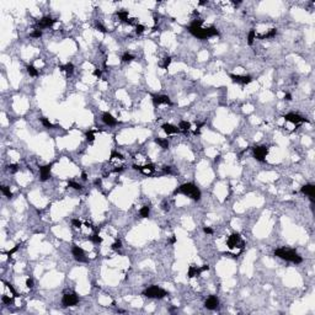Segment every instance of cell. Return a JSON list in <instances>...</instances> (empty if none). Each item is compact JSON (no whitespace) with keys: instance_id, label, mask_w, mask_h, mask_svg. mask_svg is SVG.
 Masks as SVG:
<instances>
[{"instance_id":"1","label":"cell","mask_w":315,"mask_h":315,"mask_svg":"<svg viewBox=\"0 0 315 315\" xmlns=\"http://www.w3.org/2000/svg\"><path fill=\"white\" fill-rule=\"evenodd\" d=\"M188 32L201 39L216 37L219 35V31L216 27H202V26H188Z\"/></svg>"},{"instance_id":"2","label":"cell","mask_w":315,"mask_h":315,"mask_svg":"<svg viewBox=\"0 0 315 315\" xmlns=\"http://www.w3.org/2000/svg\"><path fill=\"white\" fill-rule=\"evenodd\" d=\"M175 193L185 194V196H187V197H190V198L193 199V201H199L201 199V196H202L199 188L196 186L194 183H192V182L183 183V185H181L179 188H176Z\"/></svg>"},{"instance_id":"3","label":"cell","mask_w":315,"mask_h":315,"mask_svg":"<svg viewBox=\"0 0 315 315\" xmlns=\"http://www.w3.org/2000/svg\"><path fill=\"white\" fill-rule=\"evenodd\" d=\"M275 255L279 259L289 261V262H293L295 265L300 264L303 261L302 256H299V254L295 250H292V249H284V247L277 249V250H275Z\"/></svg>"},{"instance_id":"4","label":"cell","mask_w":315,"mask_h":315,"mask_svg":"<svg viewBox=\"0 0 315 315\" xmlns=\"http://www.w3.org/2000/svg\"><path fill=\"white\" fill-rule=\"evenodd\" d=\"M143 295L148 297V298H155V299H163L164 297L168 295V292L165 289L160 288L158 286H152L149 288H147L144 292H143Z\"/></svg>"},{"instance_id":"5","label":"cell","mask_w":315,"mask_h":315,"mask_svg":"<svg viewBox=\"0 0 315 315\" xmlns=\"http://www.w3.org/2000/svg\"><path fill=\"white\" fill-rule=\"evenodd\" d=\"M227 245H228V247L230 249V250H234V249H242L244 245H245V242H244V240L241 239L240 234L234 233V234H231L228 237Z\"/></svg>"},{"instance_id":"6","label":"cell","mask_w":315,"mask_h":315,"mask_svg":"<svg viewBox=\"0 0 315 315\" xmlns=\"http://www.w3.org/2000/svg\"><path fill=\"white\" fill-rule=\"evenodd\" d=\"M79 303V298L78 295L74 293H67L63 295L62 298V304L63 307H74Z\"/></svg>"},{"instance_id":"7","label":"cell","mask_w":315,"mask_h":315,"mask_svg":"<svg viewBox=\"0 0 315 315\" xmlns=\"http://www.w3.org/2000/svg\"><path fill=\"white\" fill-rule=\"evenodd\" d=\"M267 153H268V149L267 147H264V145H260V147H254L252 148V154H254V158L259 160V161H264Z\"/></svg>"},{"instance_id":"8","label":"cell","mask_w":315,"mask_h":315,"mask_svg":"<svg viewBox=\"0 0 315 315\" xmlns=\"http://www.w3.org/2000/svg\"><path fill=\"white\" fill-rule=\"evenodd\" d=\"M72 254H73V256H74V259L76 261H79V262H87V257H86V255H85V251L82 250L80 246L73 245Z\"/></svg>"},{"instance_id":"9","label":"cell","mask_w":315,"mask_h":315,"mask_svg":"<svg viewBox=\"0 0 315 315\" xmlns=\"http://www.w3.org/2000/svg\"><path fill=\"white\" fill-rule=\"evenodd\" d=\"M229 78L231 79L233 82L240 85H247L252 81V78L250 75H235V74H229Z\"/></svg>"},{"instance_id":"10","label":"cell","mask_w":315,"mask_h":315,"mask_svg":"<svg viewBox=\"0 0 315 315\" xmlns=\"http://www.w3.org/2000/svg\"><path fill=\"white\" fill-rule=\"evenodd\" d=\"M284 120H286L287 122H290V123L295 124V126H298V124H300L303 122H308V120H305L304 117H302L299 115H297V113H287V115H284Z\"/></svg>"},{"instance_id":"11","label":"cell","mask_w":315,"mask_h":315,"mask_svg":"<svg viewBox=\"0 0 315 315\" xmlns=\"http://www.w3.org/2000/svg\"><path fill=\"white\" fill-rule=\"evenodd\" d=\"M52 166H53V164H47V165H43V166H39V177H41V181H47V180L49 179V174H51Z\"/></svg>"},{"instance_id":"12","label":"cell","mask_w":315,"mask_h":315,"mask_svg":"<svg viewBox=\"0 0 315 315\" xmlns=\"http://www.w3.org/2000/svg\"><path fill=\"white\" fill-rule=\"evenodd\" d=\"M56 22H57L56 19H52L51 16H44V17H42V19L38 21L37 25H38V28H39V30H42V28H48V27H51L52 25H54Z\"/></svg>"},{"instance_id":"13","label":"cell","mask_w":315,"mask_h":315,"mask_svg":"<svg viewBox=\"0 0 315 315\" xmlns=\"http://www.w3.org/2000/svg\"><path fill=\"white\" fill-rule=\"evenodd\" d=\"M154 105H171V100L166 95H153Z\"/></svg>"},{"instance_id":"14","label":"cell","mask_w":315,"mask_h":315,"mask_svg":"<svg viewBox=\"0 0 315 315\" xmlns=\"http://www.w3.org/2000/svg\"><path fill=\"white\" fill-rule=\"evenodd\" d=\"M300 191L303 194H307L309 198H310L311 202H314V194H315V186L311 185V183H307V185H304L302 188H300Z\"/></svg>"},{"instance_id":"15","label":"cell","mask_w":315,"mask_h":315,"mask_svg":"<svg viewBox=\"0 0 315 315\" xmlns=\"http://www.w3.org/2000/svg\"><path fill=\"white\" fill-rule=\"evenodd\" d=\"M219 305V299L216 295H211L206 302H204V307L208 309V310H214Z\"/></svg>"},{"instance_id":"16","label":"cell","mask_w":315,"mask_h":315,"mask_svg":"<svg viewBox=\"0 0 315 315\" xmlns=\"http://www.w3.org/2000/svg\"><path fill=\"white\" fill-rule=\"evenodd\" d=\"M102 122L105 124H107V126H111V127L112 126H116V124L118 123L116 118L112 116L111 113H109V112H105V113L102 115Z\"/></svg>"},{"instance_id":"17","label":"cell","mask_w":315,"mask_h":315,"mask_svg":"<svg viewBox=\"0 0 315 315\" xmlns=\"http://www.w3.org/2000/svg\"><path fill=\"white\" fill-rule=\"evenodd\" d=\"M161 128H163V130H164V132L168 134V135H169V134H176V133H179V132H180L179 127L174 126V124H170V123H165V124H163Z\"/></svg>"},{"instance_id":"18","label":"cell","mask_w":315,"mask_h":315,"mask_svg":"<svg viewBox=\"0 0 315 315\" xmlns=\"http://www.w3.org/2000/svg\"><path fill=\"white\" fill-rule=\"evenodd\" d=\"M133 168L135 170H139L142 171L143 174L145 175H150L152 172H154V170H155V168H154V165L149 164V165H144V166H139V165H133Z\"/></svg>"},{"instance_id":"19","label":"cell","mask_w":315,"mask_h":315,"mask_svg":"<svg viewBox=\"0 0 315 315\" xmlns=\"http://www.w3.org/2000/svg\"><path fill=\"white\" fill-rule=\"evenodd\" d=\"M201 270H199V267H197V266H190V268H188V271H187V276L190 277V278H193V277H196V276H199L201 275Z\"/></svg>"},{"instance_id":"20","label":"cell","mask_w":315,"mask_h":315,"mask_svg":"<svg viewBox=\"0 0 315 315\" xmlns=\"http://www.w3.org/2000/svg\"><path fill=\"white\" fill-rule=\"evenodd\" d=\"M61 69L63 70V72H65L68 75H72L74 73V65L72 63H67V64H64L61 67Z\"/></svg>"},{"instance_id":"21","label":"cell","mask_w":315,"mask_h":315,"mask_svg":"<svg viewBox=\"0 0 315 315\" xmlns=\"http://www.w3.org/2000/svg\"><path fill=\"white\" fill-rule=\"evenodd\" d=\"M117 16L120 17V20H121V21H123V22H127V23H128V21H129V17H128V11H126V10H121V11H118V13H117Z\"/></svg>"},{"instance_id":"22","label":"cell","mask_w":315,"mask_h":315,"mask_svg":"<svg viewBox=\"0 0 315 315\" xmlns=\"http://www.w3.org/2000/svg\"><path fill=\"white\" fill-rule=\"evenodd\" d=\"M179 129L182 130V132H187V130L191 129V123L187 121H181L179 123Z\"/></svg>"},{"instance_id":"23","label":"cell","mask_w":315,"mask_h":315,"mask_svg":"<svg viewBox=\"0 0 315 315\" xmlns=\"http://www.w3.org/2000/svg\"><path fill=\"white\" fill-rule=\"evenodd\" d=\"M139 214L142 218H148L150 214V207L149 206H144V207H142L140 208V211H139Z\"/></svg>"},{"instance_id":"24","label":"cell","mask_w":315,"mask_h":315,"mask_svg":"<svg viewBox=\"0 0 315 315\" xmlns=\"http://www.w3.org/2000/svg\"><path fill=\"white\" fill-rule=\"evenodd\" d=\"M155 143L160 145V148L163 149H168L169 148V140L168 139H163V138H155Z\"/></svg>"},{"instance_id":"25","label":"cell","mask_w":315,"mask_h":315,"mask_svg":"<svg viewBox=\"0 0 315 315\" xmlns=\"http://www.w3.org/2000/svg\"><path fill=\"white\" fill-rule=\"evenodd\" d=\"M256 37H257L256 31H255V30H250V32L247 33V43L251 46L254 43V41L256 39Z\"/></svg>"},{"instance_id":"26","label":"cell","mask_w":315,"mask_h":315,"mask_svg":"<svg viewBox=\"0 0 315 315\" xmlns=\"http://www.w3.org/2000/svg\"><path fill=\"white\" fill-rule=\"evenodd\" d=\"M276 35H277V30H276V28H271L267 33L261 35V36H259V37H260V38H272V37H275Z\"/></svg>"},{"instance_id":"27","label":"cell","mask_w":315,"mask_h":315,"mask_svg":"<svg viewBox=\"0 0 315 315\" xmlns=\"http://www.w3.org/2000/svg\"><path fill=\"white\" fill-rule=\"evenodd\" d=\"M0 190H1V192H3V194L5 196V197H8V198H11V197H13V192L10 191V187H8V186H1V187H0Z\"/></svg>"},{"instance_id":"28","label":"cell","mask_w":315,"mask_h":315,"mask_svg":"<svg viewBox=\"0 0 315 315\" xmlns=\"http://www.w3.org/2000/svg\"><path fill=\"white\" fill-rule=\"evenodd\" d=\"M89 239H90V241L91 242H94V244H101L102 242V237H101L99 234H94V235H91L90 237H89Z\"/></svg>"},{"instance_id":"29","label":"cell","mask_w":315,"mask_h":315,"mask_svg":"<svg viewBox=\"0 0 315 315\" xmlns=\"http://www.w3.org/2000/svg\"><path fill=\"white\" fill-rule=\"evenodd\" d=\"M27 73L31 76H37L38 70L36 69V67H33V65H27Z\"/></svg>"},{"instance_id":"30","label":"cell","mask_w":315,"mask_h":315,"mask_svg":"<svg viewBox=\"0 0 315 315\" xmlns=\"http://www.w3.org/2000/svg\"><path fill=\"white\" fill-rule=\"evenodd\" d=\"M133 59H134V56H132L130 53H124V54L122 56V62H124V63L132 62Z\"/></svg>"},{"instance_id":"31","label":"cell","mask_w":315,"mask_h":315,"mask_svg":"<svg viewBox=\"0 0 315 315\" xmlns=\"http://www.w3.org/2000/svg\"><path fill=\"white\" fill-rule=\"evenodd\" d=\"M3 283L5 284V287H6V289H8V290H10V293L13 294V297H14V298H16V297H19V295H17V293H16V290L14 289V287L11 286L10 283H6V282H3Z\"/></svg>"},{"instance_id":"32","label":"cell","mask_w":315,"mask_h":315,"mask_svg":"<svg viewBox=\"0 0 315 315\" xmlns=\"http://www.w3.org/2000/svg\"><path fill=\"white\" fill-rule=\"evenodd\" d=\"M111 247H112V250H113V251L121 250V247H122V242H121V240H118V239H117V240L111 245Z\"/></svg>"},{"instance_id":"33","label":"cell","mask_w":315,"mask_h":315,"mask_svg":"<svg viewBox=\"0 0 315 315\" xmlns=\"http://www.w3.org/2000/svg\"><path fill=\"white\" fill-rule=\"evenodd\" d=\"M41 123H42L46 128H54V124H52L48 120H47L46 117H42V118H41Z\"/></svg>"},{"instance_id":"34","label":"cell","mask_w":315,"mask_h":315,"mask_svg":"<svg viewBox=\"0 0 315 315\" xmlns=\"http://www.w3.org/2000/svg\"><path fill=\"white\" fill-rule=\"evenodd\" d=\"M13 300H14V297L13 298H10L9 295H3L1 297V302H3V304H6V305H10V303H13Z\"/></svg>"},{"instance_id":"35","label":"cell","mask_w":315,"mask_h":315,"mask_svg":"<svg viewBox=\"0 0 315 315\" xmlns=\"http://www.w3.org/2000/svg\"><path fill=\"white\" fill-rule=\"evenodd\" d=\"M86 140H87V142H90V143H92V142L95 140L94 130H89V132H86Z\"/></svg>"},{"instance_id":"36","label":"cell","mask_w":315,"mask_h":315,"mask_svg":"<svg viewBox=\"0 0 315 315\" xmlns=\"http://www.w3.org/2000/svg\"><path fill=\"white\" fill-rule=\"evenodd\" d=\"M115 159H118V160H123V155L117 152H112L111 153V160H115Z\"/></svg>"},{"instance_id":"37","label":"cell","mask_w":315,"mask_h":315,"mask_svg":"<svg viewBox=\"0 0 315 315\" xmlns=\"http://www.w3.org/2000/svg\"><path fill=\"white\" fill-rule=\"evenodd\" d=\"M41 36H42V30H39V28H36L31 33V37H33V38H39Z\"/></svg>"},{"instance_id":"38","label":"cell","mask_w":315,"mask_h":315,"mask_svg":"<svg viewBox=\"0 0 315 315\" xmlns=\"http://www.w3.org/2000/svg\"><path fill=\"white\" fill-rule=\"evenodd\" d=\"M170 63H171V57H166V58H164V63H163V64H160V65H161V68L168 69V67L170 65Z\"/></svg>"},{"instance_id":"39","label":"cell","mask_w":315,"mask_h":315,"mask_svg":"<svg viewBox=\"0 0 315 315\" xmlns=\"http://www.w3.org/2000/svg\"><path fill=\"white\" fill-rule=\"evenodd\" d=\"M145 31V27L143 26V25H140V23H138V25L135 26V33L137 35H142Z\"/></svg>"},{"instance_id":"40","label":"cell","mask_w":315,"mask_h":315,"mask_svg":"<svg viewBox=\"0 0 315 315\" xmlns=\"http://www.w3.org/2000/svg\"><path fill=\"white\" fill-rule=\"evenodd\" d=\"M68 183H69V186L72 187V188H74V190H81V188H82V186L80 185V183H78V182H74V181H69Z\"/></svg>"},{"instance_id":"41","label":"cell","mask_w":315,"mask_h":315,"mask_svg":"<svg viewBox=\"0 0 315 315\" xmlns=\"http://www.w3.org/2000/svg\"><path fill=\"white\" fill-rule=\"evenodd\" d=\"M19 249H20V244H17V245H15L13 249H11L10 251H8V252H6V255H8V256H13V255H14V254H15L17 250H19Z\"/></svg>"},{"instance_id":"42","label":"cell","mask_w":315,"mask_h":315,"mask_svg":"<svg viewBox=\"0 0 315 315\" xmlns=\"http://www.w3.org/2000/svg\"><path fill=\"white\" fill-rule=\"evenodd\" d=\"M8 170H9L10 172H13V174H14V172H16L17 170H19V166H17L16 164H10V165L8 166Z\"/></svg>"},{"instance_id":"43","label":"cell","mask_w":315,"mask_h":315,"mask_svg":"<svg viewBox=\"0 0 315 315\" xmlns=\"http://www.w3.org/2000/svg\"><path fill=\"white\" fill-rule=\"evenodd\" d=\"M96 28L99 30L100 32H104V33L107 32V30H106V27L102 25V23H100V22H97V23H96Z\"/></svg>"},{"instance_id":"44","label":"cell","mask_w":315,"mask_h":315,"mask_svg":"<svg viewBox=\"0 0 315 315\" xmlns=\"http://www.w3.org/2000/svg\"><path fill=\"white\" fill-rule=\"evenodd\" d=\"M26 287L30 288V289L33 288V279L32 278H27L26 279Z\"/></svg>"},{"instance_id":"45","label":"cell","mask_w":315,"mask_h":315,"mask_svg":"<svg viewBox=\"0 0 315 315\" xmlns=\"http://www.w3.org/2000/svg\"><path fill=\"white\" fill-rule=\"evenodd\" d=\"M72 224L74 225L75 228H81V222L79 221V219H73V221H72Z\"/></svg>"},{"instance_id":"46","label":"cell","mask_w":315,"mask_h":315,"mask_svg":"<svg viewBox=\"0 0 315 315\" xmlns=\"http://www.w3.org/2000/svg\"><path fill=\"white\" fill-rule=\"evenodd\" d=\"M203 231H204L206 234H209V235L213 234V230H212L211 228H208V227H204V228H203Z\"/></svg>"},{"instance_id":"47","label":"cell","mask_w":315,"mask_h":315,"mask_svg":"<svg viewBox=\"0 0 315 315\" xmlns=\"http://www.w3.org/2000/svg\"><path fill=\"white\" fill-rule=\"evenodd\" d=\"M94 75L95 76H99V78H100V76H101V70L100 69H95L94 70Z\"/></svg>"},{"instance_id":"48","label":"cell","mask_w":315,"mask_h":315,"mask_svg":"<svg viewBox=\"0 0 315 315\" xmlns=\"http://www.w3.org/2000/svg\"><path fill=\"white\" fill-rule=\"evenodd\" d=\"M284 100H287V101H290V100H292V95H290V94H288V92H287L286 95H284Z\"/></svg>"},{"instance_id":"49","label":"cell","mask_w":315,"mask_h":315,"mask_svg":"<svg viewBox=\"0 0 315 315\" xmlns=\"http://www.w3.org/2000/svg\"><path fill=\"white\" fill-rule=\"evenodd\" d=\"M87 177H86V174H82V180H86Z\"/></svg>"},{"instance_id":"50","label":"cell","mask_w":315,"mask_h":315,"mask_svg":"<svg viewBox=\"0 0 315 315\" xmlns=\"http://www.w3.org/2000/svg\"><path fill=\"white\" fill-rule=\"evenodd\" d=\"M175 241H176V237H172V239H171V242H172V244H174Z\"/></svg>"}]
</instances>
